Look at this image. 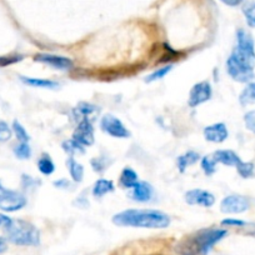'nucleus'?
<instances>
[{
	"label": "nucleus",
	"instance_id": "nucleus-1",
	"mask_svg": "<svg viewBox=\"0 0 255 255\" xmlns=\"http://www.w3.org/2000/svg\"><path fill=\"white\" fill-rule=\"evenodd\" d=\"M113 223L118 227L149 228L164 229L170 224L168 214L153 209H129L113 217Z\"/></svg>",
	"mask_w": 255,
	"mask_h": 255
},
{
	"label": "nucleus",
	"instance_id": "nucleus-2",
	"mask_svg": "<svg viewBox=\"0 0 255 255\" xmlns=\"http://www.w3.org/2000/svg\"><path fill=\"white\" fill-rule=\"evenodd\" d=\"M227 235V230L204 229L186 238L176 250L180 255H207L218 242Z\"/></svg>",
	"mask_w": 255,
	"mask_h": 255
},
{
	"label": "nucleus",
	"instance_id": "nucleus-3",
	"mask_svg": "<svg viewBox=\"0 0 255 255\" xmlns=\"http://www.w3.org/2000/svg\"><path fill=\"white\" fill-rule=\"evenodd\" d=\"M9 242L24 247H35L40 243L39 230L25 220H11L10 225L5 229Z\"/></svg>",
	"mask_w": 255,
	"mask_h": 255
},
{
	"label": "nucleus",
	"instance_id": "nucleus-4",
	"mask_svg": "<svg viewBox=\"0 0 255 255\" xmlns=\"http://www.w3.org/2000/svg\"><path fill=\"white\" fill-rule=\"evenodd\" d=\"M237 40H238V45L237 48L234 49V51H233V54L254 68L255 67L254 39L252 38V35H250L248 31L243 30V29H239L237 33Z\"/></svg>",
	"mask_w": 255,
	"mask_h": 255
},
{
	"label": "nucleus",
	"instance_id": "nucleus-5",
	"mask_svg": "<svg viewBox=\"0 0 255 255\" xmlns=\"http://www.w3.org/2000/svg\"><path fill=\"white\" fill-rule=\"evenodd\" d=\"M227 70L228 74L239 83H248L254 78V68L235 56L234 54H232L228 59Z\"/></svg>",
	"mask_w": 255,
	"mask_h": 255
},
{
	"label": "nucleus",
	"instance_id": "nucleus-6",
	"mask_svg": "<svg viewBox=\"0 0 255 255\" xmlns=\"http://www.w3.org/2000/svg\"><path fill=\"white\" fill-rule=\"evenodd\" d=\"M26 205V198L21 193L5 189L0 195V210L5 213L18 212Z\"/></svg>",
	"mask_w": 255,
	"mask_h": 255
},
{
	"label": "nucleus",
	"instance_id": "nucleus-7",
	"mask_svg": "<svg viewBox=\"0 0 255 255\" xmlns=\"http://www.w3.org/2000/svg\"><path fill=\"white\" fill-rule=\"evenodd\" d=\"M100 128H102L103 131L109 134V135L113 136V138L124 139L130 136V133H129V130L124 127V124H123L118 118H115L114 115L112 114L104 115V117L102 118Z\"/></svg>",
	"mask_w": 255,
	"mask_h": 255
},
{
	"label": "nucleus",
	"instance_id": "nucleus-8",
	"mask_svg": "<svg viewBox=\"0 0 255 255\" xmlns=\"http://www.w3.org/2000/svg\"><path fill=\"white\" fill-rule=\"evenodd\" d=\"M249 209V200L242 195H229L220 204V210L225 214H240Z\"/></svg>",
	"mask_w": 255,
	"mask_h": 255
},
{
	"label": "nucleus",
	"instance_id": "nucleus-9",
	"mask_svg": "<svg viewBox=\"0 0 255 255\" xmlns=\"http://www.w3.org/2000/svg\"><path fill=\"white\" fill-rule=\"evenodd\" d=\"M212 98V87L208 82H200L191 88L189 94V107L195 108Z\"/></svg>",
	"mask_w": 255,
	"mask_h": 255
},
{
	"label": "nucleus",
	"instance_id": "nucleus-10",
	"mask_svg": "<svg viewBox=\"0 0 255 255\" xmlns=\"http://www.w3.org/2000/svg\"><path fill=\"white\" fill-rule=\"evenodd\" d=\"M34 60L46 64L49 67L59 70H69L73 68L72 59L67 58V56L53 55V54H36Z\"/></svg>",
	"mask_w": 255,
	"mask_h": 255
},
{
	"label": "nucleus",
	"instance_id": "nucleus-11",
	"mask_svg": "<svg viewBox=\"0 0 255 255\" xmlns=\"http://www.w3.org/2000/svg\"><path fill=\"white\" fill-rule=\"evenodd\" d=\"M185 202L190 205H202V207H213L215 203V197L203 189H193L185 194Z\"/></svg>",
	"mask_w": 255,
	"mask_h": 255
},
{
	"label": "nucleus",
	"instance_id": "nucleus-12",
	"mask_svg": "<svg viewBox=\"0 0 255 255\" xmlns=\"http://www.w3.org/2000/svg\"><path fill=\"white\" fill-rule=\"evenodd\" d=\"M73 139L82 144L83 146L92 145L94 143V129H93L92 123L88 120L79 122L74 134H73Z\"/></svg>",
	"mask_w": 255,
	"mask_h": 255
},
{
	"label": "nucleus",
	"instance_id": "nucleus-13",
	"mask_svg": "<svg viewBox=\"0 0 255 255\" xmlns=\"http://www.w3.org/2000/svg\"><path fill=\"white\" fill-rule=\"evenodd\" d=\"M228 135H229L228 129L223 123L209 125L204 129L205 139L208 141H212V143H223L224 140H227Z\"/></svg>",
	"mask_w": 255,
	"mask_h": 255
},
{
	"label": "nucleus",
	"instance_id": "nucleus-14",
	"mask_svg": "<svg viewBox=\"0 0 255 255\" xmlns=\"http://www.w3.org/2000/svg\"><path fill=\"white\" fill-rule=\"evenodd\" d=\"M153 193V186H151L150 184L146 183V181H138V183L131 188L130 197L133 198V200H135V202L145 203L151 199Z\"/></svg>",
	"mask_w": 255,
	"mask_h": 255
},
{
	"label": "nucleus",
	"instance_id": "nucleus-15",
	"mask_svg": "<svg viewBox=\"0 0 255 255\" xmlns=\"http://www.w3.org/2000/svg\"><path fill=\"white\" fill-rule=\"evenodd\" d=\"M99 112L100 110L98 109V107L88 104V103H80L77 107V109L74 110L75 117H77V119L79 118V122H82V120H88V122L90 123L97 118Z\"/></svg>",
	"mask_w": 255,
	"mask_h": 255
},
{
	"label": "nucleus",
	"instance_id": "nucleus-16",
	"mask_svg": "<svg viewBox=\"0 0 255 255\" xmlns=\"http://www.w3.org/2000/svg\"><path fill=\"white\" fill-rule=\"evenodd\" d=\"M217 163H222L228 166H237L240 163V158L232 150H218L213 154Z\"/></svg>",
	"mask_w": 255,
	"mask_h": 255
},
{
	"label": "nucleus",
	"instance_id": "nucleus-17",
	"mask_svg": "<svg viewBox=\"0 0 255 255\" xmlns=\"http://www.w3.org/2000/svg\"><path fill=\"white\" fill-rule=\"evenodd\" d=\"M21 82L26 85H30L34 88H44V89H55L59 87L58 83L53 82V80H46V79H38V78H26L20 77Z\"/></svg>",
	"mask_w": 255,
	"mask_h": 255
},
{
	"label": "nucleus",
	"instance_id": "nucleus-18",
	"mask_svg": "<svg viewBox=\"0 0 255 255\" xmlns=\"http://www.w3.org/2000/svg\"><path fill=\"white\" fill-rule=\"evenodd\" d=\"M139 181L138 174L131 168H125L120 174V185L127 189H131Z\"/></svg>",
	"mask_w": 255,
	"mask_h": 255
},
{
	"label": "nucleus",
	"instance_id": "nucleus-19",
	"mask_svg": "<svg viewBox=\"0 0 255 255\" xmlns=\"http://www.w3.org/2000/svg\"><path fill=\"white\" fill-rule=\"evenodd\" d=\"M113 190H114V184H113L112 180L99 179V180L94 184V188H93V195H94L95 198H102Z\"/></svg>",
	"mask_w": 255,
	"mask_h": 255
},
{
	"label": "nucleus",
	"instance_id": "nucleus-20",
	"mask_svg": "<svg viewBox=\"0 0 255 255\" xmlns=\"http://www.w3.org/2000/svg\"><path fill=\"white\" fill-rule=\"evenodd\" d=\"M239 102L242 105L255 104V83H249L240 93Z\"/></svg>",
	"mask_w": 255,
	"mask_h": 255
},
{
	"label": "nucleus",
	"instance_id": "nucleus-21",
	"mask_svg": "<svg viewBox=\"0 0 255 255\" xmlns=\"http://www.w3.org/2000/svg\"><path fill=\"white\" fill-rule=\"evenodd\" d=\"M68 169H69L70 176L73 178V180L77 181V183H80L83 180V176H84V168H83L82 164H79L78 161H75L74 159L70 158L69 160L67 161Z\"/></svg>",
	"mask_w": 255,
	"mask_h": 255
},
{
	"label": "nucleus",
	"instance_id": "nucleus-22",
	"mask_svg": "<svg viewBox=\"0 0 255 255\" xmlns=\"http://www.w3.org/2000/svg\"><path fill=\"white\" fill-rule=\"evenodd\" d=\"M198 160H199V154H197L195 151H188V153H185L184 155L179 156L178 158L179 170L183 173L189 165H193V164L197 163Z\"/></svg>",
	"mask_w": 255,
	"mask_h": 255
},
{
	"label": "nucleus",
	"instance_id": "nucleus-23",
	"mask_svg": "<svg viewBox=\"0 0 255 255\" xmlns=\"http://www.w3.org/2000/svg\"><path fill=\"white\" fill-rule=\"evenodd\" d=\"M38 168L40 170V173L44 174V175H50V174L54 173L55 165H54L53 160H51L49 154H43L40 156V159L38 160Z\"/></svg>",
	"mask_w": 255,
	"mask_h": 255
},
{
	"label": "nucleus",
	"instance_id": "nucleus-24",
	"mask_svg": "<svg viewBox=\"0 0 255 255\" xmlns=\"http://www.w3.org/2000/svg\"><path fill=\"white\" fill-rule=\"evenodd\" d=\"M63 149L64 151H67L70 155H77V154H83L85 151V149L83 148L82 144H79L78 141H75L74 139H70V140H65L63 143Z\"/></svg>",
	"mask_w": 255,
	"mask_h": 255
},
{
	"label": "nucleus",
	"instance_id": "nucleus-25",
	"mask_svg": "<svg viewBox=\"0 0 255 255\" xmlns=\"http://www.w3.org/2000/svg\"><path fill=\"white\" fill-rule=\"evenodd\" d=\"M243 13L248 21V25L255 28V1H249L243 6Z\"/></svg>",
	"mask_w": 255,
	"mask_h": 255
},
{
	"label": "nucleus",
	"instance_id": "nucleus-26",
	"mask_svg": "<svg viewBox=\"0 0 255 255\" xmlns=\"http://www.w3.org/2000/svg\"><path fill=\"white\" fill-rule=\"evenodd\" d=\"M238 173L240 174L242 178H250L254 174V164L253 163H245V161H240L237 165Z\"/></svg>",
	"mask_w": 255,
	"mask_h": 255
},
{
	"label": "nucleus",
	"instance_id": "nucleus-27",
	"mask_svg": "<svg viewBox=\"0 0 255 255\" xmlns=\"http://www.w3.org/2000/svg\"><path fill=\"white\" fill-rule=\"evenodd\" d=\"M13 131L15 133V136L18 138V140L20 141V143H28L29 134L26 133V130L24 129L23 125L19 122H16V120L13 123Z\"/></svg>",
	"mask_w": 255,
	"mask_h": 255
},
{
	"label": "nucleus",
	"instance_id": "nucleus-28",
	"mask_svg": "<svg viewBox=\"0 0 255 255\" xmlns=\"http://www.w3.org/2000/svg\"><path fill=\"white\" fill-rule=\"evenodd\" d=\"M215 166H217V161H215V159L213 156H204L203 158L202 168L207 175H213L215 173V170H217Z\"/></svg>",
	"mask_w": 255,
	"mask_h": 255
},
{
	"label": "nucleus",
	"instance_id": "nucleus-29",
	"mask_svg": "<svg viewBox=\"0 0 255 255\" xmlns=\"http://www.w3.org/2000/svg\"><path fill=\"white\" fill-rule=\"evenodd\" d=\"M14 153L19 159H29L31 155V149L28 143H20L14 148Z\"/></svg>",
	"mask_w": 255,
	"mask_h": 255
},
{
	"label": "nucleus",
	"instance_id": "nucleus-30",
	"mask_svg": "<svg viewBox=\"0 0 255 255\" xmlns=\"http://www.w3.org/2000/svg\"><path fill=\"white\" fill-rule=\"evenodd\" d=\"M171 69H173V67H171V65H166V67L160 68V69L155 70L153 74L149 75V77L146 78V82L151 83V82H155V80H158V79H161V78L165 77V75L168 74Z\"/></svg>",
	"mask_w": 255,
	"mask_h": 255
},
{
	"label": "nucleus",
	"instance_id": "nucleus-31",
	"mask_svg": "<svg viewBox=\"0 0 255 255\" xmlns=\"http://www.w3.org/2000/svg\"><path fill=\"white\" fill-rule=\"evenodd\" d=\"M11 134H13V131L9 128V125L5 122H0V141L5 143V141L10 140Z\"/></svg>",
	"mask_w": 255,
	"mask_h": 255
},
{
	"label": "nucleus",
	"instance_id": "nucleus-32",
	"mask_svg": "<svg viewBox=\"0 0 255 255\" xmlns=\"http://www.w3.org/2000/svg\"><path fill=\"white\" fill-rule=\"evenodd\" d=\"M244 122H245V127H247V129H249L250 131H254L255 133V110L245 114Z\"/></svg>",
	"mask_w": 255,
	"mask_h": 255
},
{
	"label": "nucleus",
	"instance_id": "nucleus-33",
	"mask_svg": "<svg viewBox=\"0 0 255 255\" xmlns=\"http://www.w3.org/2000/svg\"><path fill=\"white\" fill-rule=\"evenodd\" d=\"M23 59V56L15 55V56H0V67H6V65H11L14 63H18Z\"/></svg>",
	"mask_w": 255,
	"mask_h": 255
},
{
	"label": "nucleus",
	"instance_id": "nucleus-34",
	"mask_svg": "<svg viewBox=\"0 0 255 255\" xmlns=\"http://www.w3.org/2000/svg\"><path fill=\"white\" fill-rule=\"evenodd\" d=\"M92 165H93V168H94V170L99 171V173H102V171L105 169V164L102 163V159H100V158L93 159Z\"/></svg>",
	"mask_w": 255,
	"mask_h": 255
},
{
	"label": "nucleus",
	"instance_id": "nucleus-35",
	"mask_svg": "<svg viewBox=\"0 0 255 255\" xmlns=\"http://www.w3.org/2000/svg\"><path fill=\"white\" fill-rule=\"evenodd\" d=\"M11 218H9V217H6V215H4V214H0V227L3 228L4 230L6 229V228L9 227V225H10V223H11Z\"/></svg>",
	"mask_w": 255,
	"mask_h": 255
},
{
	"label": "nucleus",
	"instance_id": "nucleus-36",
	"mask_svg": "<svg viewBox=\"0 0 255 255\" xmlns=\"http://www.w3.org/2000/svg\"><path fill=\"white\" fill-rule=\"evenodd\" d=\"M223 225H235V227H243L245 225V223L243 220H237V219H225L222 222Z\"/></svg>",
	"mask_w": 255,
	"mask_h": 255
},
{
	"label": "nucleus",
	"instance_id": "nucleus-37",
	"mask_svg": "<svg viewBox=\"0 0 255 255\" xmlns=\"http://www.w3.org/2000/svg\"><path fill=\"white\" fill-rule=\"evenodd\" d=\"M54 185L58 186V188H68V186L70 185V183L68 180H65V179H63V180H59V181H54Z\"/></svg>",
	"mask_w": 255,
	"mask_h": 255
},
{
	"label": "nucleus",
	"instance_id": "nucleus-38",
	"mask_svg": "<svg viewBox=\"0 0 255 255\" xmlns=\"http://www.w3.org/2000/svg\"><path fill=\"white\" fill-rule=\"evenodd\" d=\"M220 1H223V3L229 6H238L239 4L243 3V0H220Z\"/></svg>",
	"mask_w": 255,
	"mask_h": 255
},
{
	"label": "nucleus",
	"instance_id": "nucleus-39",
	"mask_svg": "<svg viewBox=\"0 0 255 255\" xmlns=\"http://www.w3.org/2000/svg\"><path fill=\"white\" fill-rule=\"evenodd\" d=\"M6 248H8V245H6V240L4 239V238H0V254L5 252Z\"/></svg>",
	"mask_w": 255,
	"mask_h": 255
},
{
	"label": "nucleus",
	"instance_id": "nucleus-40",
	"mask_svg": "<svg viewBox=\"0 0 255 255\" xmlns=\"http://www.w3.org/2000/svg\"><path fill=\"white\" fill-rule=\"evenodd\" d=\"M4 190H5V188H4V186L1 185V183H0V195L3 194V193H4Z\"/></svg>",
	"mask_w": 255,
	"mask_h": 255
}]
</instances>
